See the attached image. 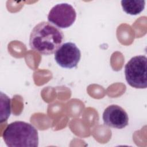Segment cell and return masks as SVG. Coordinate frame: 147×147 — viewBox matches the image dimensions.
I'll list each match as a JSON object with an SVG mask.
<instances>
[{
  "mask_svg": "<svg viewBox=\"0 0 147 147\" xmlns=\"http://www.w3.org/2000/svg\"><path fill=\"white\" fill-rule=\"evenodd\" d=\"M145 1L144 0H122L121 6L123 10L127 14L137 15L144 9Z\"/></svg>",
  "mask_w": 147,
  "mask_h": 147,
  "instance_id": "7",
  "label": "cell"
},
{
  "mask_svg": "<svg viewBox=\"0 0 147 147\" xmlns=\"http://www.w3.org/2000/svg\"><path fill=\"white\" fill-rule=\"evenodd\" d=\"M76 13L72 5L61 3L55 5L48 15V21L61 29L71 26L75 21Z\"/></svg>",
  "mask_w": 147,
  "mask_h": 147,
  "instance_id": "4",
  "label": "cell"
},
{
  "mask_svg": "<svg viewBox=\"0 0 147 147\" xmlns=\"http://www.w3.org/2000/svg\"><path fill=\"white\" fill-rule=\"evenodd\" d=\"M147 58L144 55L133 57L125 66L126 80L131 87L136 88H146Z\"/></svg>",
  "mask_w": 147,
  "mask_h": 147,
  "instance_id": "3",
  "label": "cell"
},
{
  "mask_svg": "<svg viewBox=\"0 0 147 147\" xmlns=\"http://www.w3.org/2000/svg\"><path fill=\"white\" fill-rule=\"evenodd\" d=\"M2 137L9 147H37L38 145L37 129L24 121H14L9 124L3 131Z\"/></svg>",
  "mask_w": 147,
  "mask_h": 147,
  "instance_id": "2",
  "label": "cell"
},
{
  "mask_svg": "<svg viewBox=\"0 0 147 147\" xmlns=\"http://www.w3.org/2000/svg\"><path fill=\"white\" fill-rule=\"evenodd\" d=\"M64 41V36L60 28L52 24L42 21L32 29L29 37L32 49L44 55L55 53Z\"/></svg>",
  "mask_w": 147,
  "mask_h": 147,
  "instance_id": "1",
  "label": "cell"
},
{
  "mask_svg": "<svg viewBox=\"0 0 147 147\" xmlns=\"http://www.w3.org/2000/svg\"><path fill=\"white\" fill-rule=\"evenodd\" d=\"M103 120L107 126L121 129L127 126L129 117L125 110L119 106L111 105L103 113Z\"/></svg>",
  "mask_w": 147,
  "mask_h": 147,
  "instance_id": "6",
  "label": "cell"
},
{
  "mask_svg": "<svg viewBox=\"0 0 147 147\" xmlns=\"http://www.w3.org/2000/svg\"><path fill=\"white\" fill-rule=\"evenodd\" d=\"M81 57V52L75 43L63 44L55 53V60L61 67L73 68L77 67Z\"/></svg>",
  "mask_w": 147,
  "mask_h": 147,
  "instance_id": "5",
  "label": "cell"
}]
</instances>
